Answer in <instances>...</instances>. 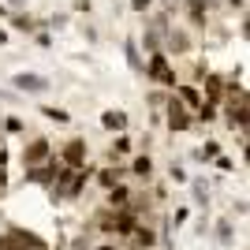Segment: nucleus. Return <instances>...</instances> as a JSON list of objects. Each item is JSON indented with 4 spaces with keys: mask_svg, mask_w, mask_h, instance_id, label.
Segmentation results:
<instances>
[{
    "mask_svg": "<svg viewBox=\"0 0 250 250\" xmlns=\"http://www.w3.org/2000/svg\"><path fill=\"white\" fill-rule=\"evenodd\" d=\"M142 71H146L153 83H161L165 90H172V86L179 83L176 71H172V60H168V52H149V60L142 63Z\"/></svg>",
    "mask_w": 250,
    "mask_h": 250,
    "instance_id": "nucleus-1",
    "label": "nucleus"
},
{
    "mask_svg": "<svg viewBox=\"0 0 250 250\" xmlns=\"http://www.w3.org/2000/svg\"><path fill=\"white\" fill-rule=\"evenodd\" d=\"M26 247L45 250V243L38 239L34 231H22V228H8L4 235H0V250H26Z\"/></svg>",
    "mask_w": 250,
    "mask_h": 250,
    "instance_id": "nucleus-2",
    "label": "nucleus"
},
{
    "mask_svg": "<svg viewBox=\"0 0 250 250\" xmlns=\"http://www.w3.org/2000/svg\"><path fill=\"white\" fill-rule=\"evenodd\" d=\"M49 157H52V142H49V138H30L26 149H22V165L38 168V165H45Z\"/></svg>",
    "mask_w": 250,
    "mask_h": 250,
    "instance_id": "nucleus-3",
    "label": "nucleus"
},
{
    "mask_svg": "<svg viewBox=\"0 0 250 250\" xmlns=\"http://www.w3.org/2000/svg\"><path fill=\"white\" fill-rule=\"evenodd\" d=\"M60 161H63V168H67V172H79V168H86V142H83V138H71V142L63 146Z\"/></svg>",
    "mask_w": 250,
    "mask_h": 250,
    "instance_id": "nucleus-4",
    "label": "nucleus"
},
{
    "mask_svg": "<svg viewBox=\"0 0 250 250\" xmlns=\"http://www.w3.org/2000/svg\"><path fill=\"white\" fill-rule=\"evenodd\" d=\"M11 83H15V90H22V94H45V90H49V79H45V75H34V71H19Z\"/></svg>",
    "mask_w": 250,
    "mask_h": 250,
    "instance_id": "nucleus-5",
    "label": "nucleus"
},
{
    "mask_svg": "<svg viewBox=\"0 0 250 250\" xmlns=\"http://www.w3.org/2000/svg\"><path fill=\"white\" fill-rule=\"evenodd\" d=\"M168 127H172V131H187V127H190L187 104L176 101V97H168Z\"/></svg>",
    "mask_w": 250,
    "mask_h": 250,
    "instance_id": "nucleus-6",
    "label": "nucleus"
},
{
    "mask_svg": "<svg viewBox=\"0 0 250 250\" xmlns=\"http://www.w3.org/2000/svg\"><path fill=\"white\" fill-rule=\"evenodd\" d=\"M165 42H168V52H176V56L190 52V34H187V30H168Z\"/></svg>",
    "mask_w": 250,
    "mask_h": 250,
    "instance_id": "nucleus-7",
    "label": "nucleus"
},
{
    "mask_svg": "<svg viewBox=\"0 0 250 250\" xmlns=\"http://www.w3.org/2000/svg\"><path fill=\"white\" fill-rule=\"evenodd\" d=\"M101 127H104V131H120V135H124V131H127V112H116V108L101 112Z\"/></svg>",
    "mask_w": 250,
    "mask_h": 250,
    "instance_id": "nucleus-8",
    "label": "nucleus"
},
{
    "mask_svg": "<svg viewBox=\"0 0 250 250\" xmlns=\"http://www.w3.org/2000/svg\"><path fill=\"white\" fill-rule=\"evenodd\" d=\"M161 38H165V30H157L153 22H149L146 34H142V45H146V52H161Z\"/></svg>",
    "mask_w": 250,
    "mask_h": 250,
    "instance_id": "nucleus-9",
    "label": "nucleus"
},
{
    "mask_svg": "<svg viewBox=\"0 0 250 250\" xmlns=\"http://www.w3.org/2000/svg\"><path fill=\"white\" fill-rule=\"evenodd\" d=\"M127 202H131V190H127V187H120V183H116V187H108V206L124 209Z\"/></svg>",
    "mask_w": 250,
    "mask_h": 250,
    "instance_id": "nucleus-10",
    "label": "nucleus"
},
{
    "mask_svg": "<svg viewBox=\"0 0 250 250\" xmlns=\"http://www.w3.org/2000/svg\"><path fill=\"white\" fill-rule=\"evenodd\" d=\"M124 52H127V63H131L135 71H142V56H138V42H124Z\"/></svg>",
    "mask_w": 250,
    "mask_h": 250,
    "instance_id": "nucleus-11",
    "label": "nucleus"
},
{
    "mask_svg": "<svg viewBox=\"0 0 250 250\" xmlns=\"http://www.w3.org/2000/svg\"><path fill=\"white\" fill-rule=\"evenodd\" d=\"M97 183H101L104 190H108V187H116V183H120V168H104L101 176H97Z\"/></svg>",
    "mask_w": 250,
    "mask_h": 250,
    "instance_id": "nucleus-12",
    "label": "nucleus"
},
{
    "mask_svg": "<svg viewBox=\"0 0 250 250\" xmlns=\"http://www.w3.org/2000/svg\"><path fill=\"white\" fill-rule=\"evenodd\" d=\"M131 235H135V243H138V247H153V231H149L146 224H138V228L131 231Z\"/></svg>",
    "mask_w": 250,
    "mask_h": 250,
    "instance_id": "nucleus-13",
    "label": "nucleus"
},
{
    "mask_svg": "<svg viewBox=\"0 0 250 250\" xmlns=\"http://www.w3.org/2000/svg\"><path fill=\"white\" fill-rule=\"evenodd\" d=\"M42 112L49 116V120H56V124H67V120H71V116L63 112V108H56V104H42Z\"/></svg>",
    "mask_w": 250,
    "mask_h": 250,
    "instance_id": "nucleus-14",
    "label": "nucleus"
},
{
    "mask_svg": "<svg viewBox=\"0 0 250 250\" xmlns=\"http://www.w3.org/2000/svg\"><path fill=\"white\" fill-rule=\"evenodd\" d=\"M135 172H138V176H149V172H153V161H149L146 153H142V157H135Z\"/></svg>",
    "mask_w": 250,
    "mask_h": 250,
    "instance_id": "nucleus-15",
    "label": "nucleus"
},
{
    "mask_svg": "<svg viewBox=\"0 0 250 250\" xmlns=\"http://www.w3.org/2000/svg\"><path fill=\"white\" fill-rule=\"evenodd\" d=\"M11 26L15 30H34V19L30 15H11Z\"/></svg>",
    "mask_w": 250,
    "mask_h": 250,
    "instance_id": "nucleus-16",
    "label": "nucleus"
},
{
    "mask_svg": "<svg viewBox=\"0 0 250 250\" xmlns=\"http://www.w3.org/2000/svg\"><path fill=\"white\" fill-rule=\"evenodd\" d=\"M4 127H8V135H22V120H19V116H8Z\"/></svg>",
    "mask_w": 250,
    "mask_h": 250,
    "instance_id": "nucleus-17",
    "label": "nucleus"
},
{
    "mask_svg": "<svg viewBox=\"0 0 250 250\" xmlns=\"http://www.w3.org/2000/svg\"><path fill=\"white\" fill-rule=\"evenodd\" d=\"M213 157H220V146H217V142H206V149H202V161H213Z\"/></svg>",
    "mask_w": 250,
    "mask_h": 250,
    "instance_id": "nucleus-18",
    "label": "nucleus"
},
{
    "mask_svg": "<svg viewBox=\"0 0 250 250\" xmlns=\"http://www.w3.org/2000/svg\"><path fill=\"white\" fill-rule=\"evenodd\" d=\"M116 153H127V149H131V138H127V135H120V138H116Z\"/></svg>",
    "mask_w": 250,
    "mask_h": 250,
    "instance_id": "nucleus-19",
    "label": "nucleus"
},
{
    "mask_svg": "<svg viewBox=\"0 0 250 250\" xmlns=\"http://www.w3.org/2000/svg\"><path fill=\"white\" fill-rule=\"evenodd\" d=\"M217 235H220V243H231V224H228V220L217 228Z\"/></svg>",
    "mask_w": 250,
    "mask_h": 250,
    "instance_id": "nucleus-20",
    "label": "nucleus"
},
{
    "mask_svg": "<svg viewBox=\"0 0 250 250\" xmlns=\"http://www.w3.org/2000/svg\"><path fill=\"white\" fill-rule=\"evenodd\" d=\"M149 4H153V0H131V8H135L138 15H146V11H149Z\"/></svg>",
    "mask_w": 250,
    "mask_h": 250,
    "instance_id": "nucleus-21",
    "label": "nucleus"
},
{
    "mask_svg": "<svg viewBox=\"0 0 250 250\" xmlns=\"http://www.w3.org/2000/svg\"><path fill=\"white\" fill-rule=\"evenodd\" d=\"M228 4H231V8H235V11H239V15H243V11H247V0H228Z\"/></svg>",
    "mask_w": 250,
    "mask_h": 250,
    "instance_id": "nucleus-22",
    "label": "nucleus"
},
{
    "mask_svg": "<svg viewBox=\"0 0 250 250\" xmlns=\"http://www.w3.org/2000/svg\"><path fill=\"white\" fill-rule=\"evenodd\" d=\"M97 250H120V247H116V243H101Z\"/></svg>",
    "mask_w": 250,
    "mask_h": 250,
    "instance_id": "nucleus-23",
    "label": "nucleus"
},
{
    "mask_svg": "<svg viewBox=\"0 0 250 250\" xmlns=\"http://www.w3.org/2000/svg\"><path fill=\"white\" fill-rule=\"evenodd\" d=\"M0 45H8V30L4 26H0Z\"/></svg>",
    "mask_w": 250,
    "mask_h": 250,
    "instance_id": "nucleus-24",
    "label": "nucleus"
},
{
    "mask_svg": "<svg viewBox=\"0 0 250 250\" xmlns=\"http://www.w3.org/2000/svg\"><path fill=\"white\" fill-rule=\"evenodd\" d=\"M4 15H8V8H4V4H0V19H4Z\"/></svg>",
    "mask_w": 250,
    "mask_h": 250,
    "instance_id": "nucleus-25",
    "label": "nucleus"
}]
</instances>
